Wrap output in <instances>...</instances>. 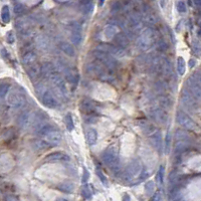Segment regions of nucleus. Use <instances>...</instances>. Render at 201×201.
<instances>
[{"instance_id": "f257e3e1", "label": "nucleus", "mask_w": 201, "mask_h": 201, "mask_svg": "<svg viewBox=\"0 0 201 201\" xmlns=\"http://www.w3.org/2000/svg\"><path fill=\"white\" fill-rule=\"evenodd\" d=\"M92 55L94 56V59H96L97 62L104 65L108 70L114 71V70L117 67V60L114 59V56L108 54V52L102 51V50L99 49H94L92 51Z\"/></svg>"}, {"instance_id": "f03ea898", "label": "nucleus", "mask_w": 201, "mask_h": 201, "mask_svg": "<svg viewBox=\"0 0 201 201\" xmlns=\"http://www.w3.org/2000/svg\"><path fill=\"white\" fill-rule=\"evenodd\" d=\"M155 41V34L154 31L151 28L147 27L142 30L139 34V37L137 39V45L143 51H147L153 46Z\"/></svg>"}, {"instance_id": "7ed1b4c3", "label": "nucleus", "mask_w": 201, "mask_h": 201, "mask_svg": "<svg viewBox=\"0 0 201 201\" xmlns=\"http://www.w3.org/2000/svg\"><path fill=\"white\" fill-rule=\"evenodd\" d=\"M102 161L105 165L109 166L112 170L117 173L120 170V164H119V157H118V150L115 147L109 148L106 152L103 153Z\"/></svg>"}, {"instance_id": "20e7f679", "label": "nucleus", "mask_w": 201, "mask_h": 201, "mask_svg": "<svg viewBox=\"0 0 201 201\" xmlns=\"http://www.w3.org/2000/svg\"><path fill=\"white\" fill-rule=\"evenodd\" d=\"M142 173V165L139 160H133L127 166L122 174V179L125 182H131Z\"/></svg>"}, {"instance_id": "39448f33", "label": "nucleus", "mask_w": 201, "mask_h": 201, "mask_svg": "<svg viewBox=\"0 0 201 201\" xmlns=\"http://www.w3.org/2000/svg\"><path fill=\"white\" fill-rule=\"evenodd\" d=\"M39 87H40V89L36 88V91H37L39 100H41L42 104L45 106V107L49 108V109L56 108L57 106H59V100H57L56 97L50 91L44 88L43 86H39Z\"/></svg>"}, {"instance_id": "423d86ee", "label": "nucleus", "mask_w": 201, "mask_h": 201, "mask_svg": "<svg viewBox=\"0 0 201 201\" xmlns=\"http://www.w3.org/2000/svg\"><path fill=\"white\" fill-rule=\"evenodd\" d=\"M7 104L14 109H21L26 104L25 96L17 89H13L7 97Z\"/></svg>"}, {"instance_id": "0eeeda50", "label": "nucleus", "mask_w": 201, "mask_h": 201, "mask_svg": "<svg viewBox=\"0 0 201 201\" xmlns=\"http://www.w3.org/2000/svg\"><path fill=\"white\" fill-rule=\"evenodd\" d=\"M186 84L188 87V91L194 96V98L197 100H200L201 98V88H200V76L198 73H195L194 75L191 76L187 80Z\"/></svg>"}, {"instance_id": "6e6552de", "label": "nucleus", "mask_w": 201, "mask_h": 201, "mask_svg": "<svg viewBox=\"0 0 201 201\" xmlns=\"http://www.w3.org/2000/svg\"><path fill=\"white\" fill-rule=\"evenodd\" d=\"M176 120H177V123H178L181 127H183L184 129H186V130L195 131L197 129L196 123H195L188 115H186V114L183 112L177 113Z\"/></svg>"}, {"instance_id": "1a4fd4ad", "label": "nucleus", "mask_w": 201, "mask_h": 201, "mask_svg": "<svg viewBox=\"0 0 201 201\" xmlns=\"http://www.w3.org/2000/svg\"><path fill=\"white\" fill-rule=\"evenodd\" d=\"M181 102L188 109H195L197 108V100L187 89H184L181 92Z\"/></svg>"}, {"instance_id": "9d476101", "label": "nucleus", "mask_w": 201, "mask_h": 201, "mask_svg": "<svg viewBox=\"0 0 201 201\" xmlns=\"http://www.w3.org/2000/svg\"><path fill=\"white\" fill-rule=\"evenodd\" d=\"M43 140L45 141L49 146H57V145L60 144L62 140V134L59 133V131H50L48 132L46 135H44Z\"/></svg>"}, {"instance_id": "9b49d317", "label": "nucleus", "mask_w": 201, "mask_h": 201, "mask_svg": "<svg viewBox=\"0 0 201 201\" xmlns=\"http://www.w3.org/2000/svg\"><path fill=\"white\" fill-rule=\"evenodd\" d=\"M48 80L50 81V83H51L54 86V88H56L60 92H62V95H67V94L65 80H63V78L59 75V73H54V75L50 76Z\"/></svg>"}, {"instance_id": "f8f14e48", "label": "nucleus", "mask_w": 201, "mask_h": 201, "mask_svg": "<svg viewBox=\"0 0 201 201\" xmlns=\"http://www.w3.org/2000/svg\"><path fill=\"white\" fill-rule=\"evenodd\" d=\"M32 120V114L30 111H24L17 117V125L20 129L24 130L31 124Z\"/></svg>"}, {"instance_id": "ddd939ff", "label": "nucleus", "mask_w": 201, "mask_h": 201, "mask_svg": "<svg viewBox=\"0 0 201 201\" xmlns=\"http://www.w3.org/2000/svg\"><path fill=\"white\" fill-rule=\"evenodd\" d=\"M70 158L67 154L63 152H54L50 153L43 159L44 162H55V161H62V162H67L70 161Z\"/></svg>"}, {"instance_id": "4468645a", "label": "nucleus", "mask_w": 201, "mask_h": 201, "mask_svg": "<svg viewBox=\"0 0 201 201\" xmlns=\"http://www.w3.org/2000/svg\"><path fill=\"white\" fill-rule=\"evenodd\" d=\"M152 117L154 118L156 122L160 124H166L168 121V115L165 110L161 109V108H155L152 111Z\"/></svg>"}, {"instance_id": "2eb2a0df", "label": "nucleus", "mask_w": 201, "mask_h": 201, "mask_svg": "<svg viewBox=\"0 0 201 201\" xmlns=\"http://www.w3.org/2000/svg\"><path fill=\"white\" fill-rule=\"evenodd\" d=\"M150 142L158 152H162V135H161L160 131L157 130L152 135H150Z\"/></svg>"}, {"instance_id": "dca6fc26", "label": "nucleus", "mask_w": 201, "mask_h": 201, "mask_svg": "<svg viewBox=\"0 0 201 201\" xmlns=\"http://www.w3.org/2000/svg\"><path fill=\"white\" fill-rule=\"evenodd\" d=\"M40 73L41 76L46 78H49L54 73H55V67L51 62H43L40 65Z\"/></svg>"}, {"instance_id": "f3484780", "label": "nucleus", "mask_w": 201, "mask_h": 201, "mask_svg": "<svg viewBox=\"0 0 201 201\" xmlns=\"http://www.w3.org/2000/svg\"><path fill=\"white\" fill-rule=\"evenodd\" d=\"M114 39H115V42L116 44H117V46L121 47V48H126V47H128V45L130 44V39H129V37L127 36V34L125 33H117L115 35V37H114Z\"/></svg>"}, {"instance_id": "a211bd4d", "label": "nucleus", "mask_w": 201, "mask_h": 201, "mask_svg": "<svg viewBox=\"0 0 201 201\" xmlns=\"http://www.w3.org/2000/svg\"><path fill=\"white\" fill-rule=\"evenodd\" d=\"M37 60V55L34 51H27L22 56V63L24 65H32Z\"/></svg>"}, {"instance_id": "6ab92c4d", "label": "nucleus", "mask_w": 201, "mask_h": 201, "mask_svg": "<svg viewBox=\"0 0 201 201\" xmlns=\"http://www.w3.org/2000/svg\"><path fill=\"white\" fill-rule=\"evenodd\" d=\"M40 75L41 73H40V65H35L34 63V65H30V67L27 70V76L31 81L36 80Z\"/></svg>"}, {"instance_id": "aec40b11", "label": "nucleus", "mask_w": 201, "mask_h": 201, "mask_svg": "<svg viewBox=\"0 0 201 201\" xmlns=\"http://www.w3.org/2000/svg\"><path fill=\"white\" fill-rule=\"evenodd\" d=\"M81 109L87 114H92L96 112V106L94 105V103L91 100H84L81 103Z\"/></svg>"}, {"instance_id": "412c9836", "label": "nucleus", "mask_w": 201, "mask_h": 201, "mask_svg": "<svg viewBox=\"0 0 201 201\" xmlns=\"http://www.w3.org/2000/svg\"><path fill=\"white\" fill-rule=\"evenodd\" d=\"M59 48L63 54L68 55V56H70V57H73L76 55L75 48H73V46L71 45L70 43H68V42H62V43L59 44Z\"/></svg>"}, {"instance_id": "4be33fe9", "label": "nucleus", "mask_w": 201, "mask_h": 201, "mask_svg": "<svg viewBox=\"0 0 201 201\" xmlns=\"http://www.w3.org/2000/svg\"><path fill=\"white\" fill-rule=\"evenodd\" d=\"M162 73L166 76H171L173 75V68H172V63L168 59H162Z\"/></svg>"}, {"instance_id": "5701e85b", "label": "nucleus", "mask_w": 201, "mask_h": 201, "mask_svg": "<svg viewBox=\"0 0 201 201\" xmlns=\"http://www.w3.org/2000/svg\"><path fill=\"white\" fill-rule=\"evenodd\" d=\"M157 102H158V104H159V108H161V109H163V110L170 109L172 106V100L170 98L167 96H163V95L158 98Z\"/></svg>"}, {"instance_id": "b1692460", "label": "nucleus", "mask_w": 201, "mask_h": 201, "mask_svg": "<svg viewBox=\"0 0 201 201\" xmlns=\"http://www.w3.org/2000/svg\"><path fill=\"white\" fill-rule=\"evenodd\" d=\"M36 45L42 51H46L49 48V40L45 36H38L36 39Z\"/></svg>"}, {"instance_id": "393cba45", "label": "nucleus", "mask_w": 201, "mask_h": 201, "mask_svg": "<svg viewBox=\"0 0 201 201\" xmlns=\"http://www.w3.org/2000/svg\"><path fill=\"white\" fill-rule=\"evenodd\" d=\"M117 33H118L117 32V27H116L114 24L107 25V26H106V28H105V30H104L105 37L107 39H113Z\"/></svg>"}, {"instance_id": "a878e982", "label": "nucleus", "mask_w": 201, "mask_h": 201, "mask_svg": "<svg viewBox=\"0 0 201 201\" xmlns=\"http://www.w3.org/2000/svg\"><path fill=\"white\" fill-rule=\"evenodd\" d=\"M98 140V133L95 129H89L87 132V142L89 145H95Z\"/></svg>"}, {"instance_id": "bb28decb", "label": "nucleus", "mask_w": 201, "mask_h": 201, "mask_svg": "<svg viewBox=\"0 0 201 201\" xmlns=\"http://www.w3.org/2000/svg\"><path fill=\"white\" fill-rule=\"evenodd\" d=\"M189 146H190V145H189L188 141H178L176 143V146H175L176 155L177 154H181V153L185 152L186 150H188Z\"/></svg>"}, {"instance_id": "cd10ccee", "label": "nucleus", "mask_w": 201, "mask_h": 201, "mask_svg": "<svg viewBox=\"0 0 201 201\" xmlns=\"http://www.w3.org/2000/svg\"><path fill=\"white\" fill-rule=\"evenodd\" d=\"M52 131V126L49 125L48 123H40L38 124V128H37V134L44 136L46 135L48 132Z\"/></svg>"}, {"instance_id": "c85d7f7f", "label": "nucleus", "mask_w": 201, "mask_h": 201, "mask_svg": "<svg viewBox=\"0 0 201 201\" xmlns=\"http://www.w3.org/2000/svg\"><path fill=\"white\" fill-rule=\"evenodd\" d=\"M73 188H75V186L70 182H63V183L57 185V189L65 193H71L73 191Z\"/></svg>"}, {"instance_id": "c756f323", "label": "nucleus", "mask_w": 201, "mask_h": 201, "mask_svg": "<svg viewBox=\"0 0 201 201\" xmlns=\"http://www.w3.org/2000/svg\"><path fill=\"white\" fill-rule=\"evenodd\" d=\"M152 70L156 73H162V59H160L159 57H155L152 60Z\"/></svg>"}, {"instance_id": "7c9ffc66", "label": "nucleus", "mask_w": 201, "mask_h": 201, "mask_svg": "<svg viewBox=\"0 0 201 201\" xmlns=\"http://www.w3.org/2000/svg\"><path fill=\"white\" fill-rule=\"evenodd\" d=\"M177 71L180 76H183L186 71V63H185V60L183 59V57L179 56L177 59Z\"/></svg>"}, {"instance_id": "2f4dec72", "label": "nucleus", "mask_w": 201, "mask_h": 201, "mask_svg": "<svg viewBox=\"0 0 201 201\" xmlns=\"http://www.w3.org/2000/svg\"><path fill=\"white\" fill-rule=\"evenodd\" d=\"M92 8H94V5H92V0H84L81 3V10L84 14H89L92 11Z\"/></svg>"}, {"instance_id": "473e14b6", "label": "nucleus", "mask_w": 201, "mask_h": 201, "mask_svg": "<svg viewBox=\"0 0 201 201\" xmlns=\"http://www.w3.org/2000/svg\"><path fill=\"white\" fill-rule=\"evenodd\" d=\"M1 19L4 23H8L10 21V11L9 7L7 5H4L1 10Z\"/></svg>"}, {"instance_id": "72a5a7b5", "label": "nucleus", "mask_w": 201, "mask_h": 201, "mask_svg": "<svg viewBox=\"0 0 201 201\" xmlns=\"http://www.w3.org/2000/svg\"><path fill=\"white\" fill-rule=\"evenodd\" d=\"M142 129L146 135H152L155 131H157V128L153 124L147 123V122H145V124L142 126Z\"/></svg>"}, {"instance_id": "f704fd0d", "label": "nucleus", "mask_w": 201, "mask_h": 201, "mask_svg": "<svg viewBox=\"0 0 201 201\" xmlns=\"http://www.w3.org/2000/svg\"><path fill=\"white\" fill-rule=\"evenodd\" d=\"M175 138L178 141H188L189 140V135L183 130H177L175 133Z\"/></svg>"}, {"instance_id": "c9c22d12", "label": "nucleus", "mask_w": 201, "mask_h": 201, "mask_svg": "<svg viewBox=\"0 0 201 201\" xmlns=\"http://www.w3.org/2000/svg\"><path fill=\"white\" fill-rule=\"evenodd\" d=\"M65 126H67V129L68 131H73V129H75V123H73V116L70 115V114H67V116H65Z\"/></svg>"}, {"instance_id": "e433bc0d", "label": "nucleus", "mask_w": 201, "mask_h": 201, "mask_svg": "<svg viewBox=\"0 0 201 201\" xmlns=\"http://www.w3.org/2000/svg\"><path fill=\"white\" fill-rule=\"evenodd\" d=\"M144 20L148 25H155L157 23V17L153 13H146Z\"/></svg>"}, {"instance_id": "4c0bfd02", "label": "nucleus", "mask_w": 201, "mask_h": 201, "mask_svg": "<svg viewBox=\"0 0 201 201\" xmlns=\"http://www.w3.org/2000/svg\"><path fill=\"white\" fill-rule=\"evenodd\" d=\"M9 89H10V84L8 83L0 84V99L4 98L7 94H8Z\"/></svg>"}, {"instance_id": "58836bf2", "label": "nucleus", "mask_w": 201, "mask_h": 201, "mask_svg": "<svg viewBox=\"0 0 201 201\" xmlns=\"http://www.w3.org/2000/svg\"><path fill=\"white\" fill-rule=\"evenodd\" d=\"M70 39H71V42H73V44H80L81 41V31H73V34H71V36H70Z\"/></svg>"}, {"instance_id": "ea45409f", "label": "nucleus", "mask_w": 201, "mask_h": 201, "mask_svg": "<svg viewBox=\"0 0 201 201\" xmlns=\"http://www.w3.org/2000/svg\"><path fill=\"white\" fill-rule=\"evenodd\" d=\"M81 194H83L84 198H86V199H91L92 196V190L88 185H84L83 187V189H81Z\"/></svg>"}, {"instance_id": "a19ab883", "label": "nucleus", "mask_w": 201, "mask_h": 201, "mask_svg": "<svg viewBox=\"0 0 201 201\" xmlns=\"http://www.w3.org/2000/svg\"><path fill=\"white\" fill-rule=\"evenodd\" d=\"M155 188V183L153 181H148L146 184H145V191L148 195H151L154 191Z\"/></svg>"}, {"instance_id": "79ce46f5", "label": "nucleus", "mask_w": 201, "mask_h": 201, "mask_svg": "<svg viewBox=\"0 0 201 201\" xmlns=\"http://www.w3.org/2000/svg\"><path fill=\"white\" fill-rule=\"evenodd\" d=\"M170 146H171V134L170 132H167L166 134V139H165V153L168 154L169 151H170Z\"/></svg>"}, {"instance_id": "37998d69", "label": "nucleus", "mask_w": 201, "mask_h": 201, "mask_svg": "<svg viewBox=\"0 0 201 201\" xmlns=\"http://www.w3.org/2000/svg\"><path fill=\"white\" fill-rule=\"evenodd\" d=\"M35 147L39 150H44V149H47V148L50 147V146L47 144L45 141H44L43 139H42V140H38V141L35 142Z\"/></svg>"}, {"instance_id": "c03bdc74", "label": "nucleus", "mask_w": 201, "mask_h": 201, "mask_svg": "<svg viewBox=\"0 0 201 201\" xmlns=\"http://www.w3.org/2000/svg\"><path fill=\"white\" fill-rule=\"evenodd\" d=\"M157 48H158V50H160V51H166V50L168 49L167 42H166L165 40H163V39L158 40V42H157Z\"/></svg>"}, {"instance_id": "a18cd8bd", "label": "nucleus", "mask_w": 201, "mask_h": 201, "mask_svg": "<svg viewBox=\"0 0 201 201\" xmlns=\"http://www.w3.org/2000/svg\"><path fill=\"white\" fill-rule=\"evenodd\" d=\"M164 174H165V167H164L163 165H161L159 167V171H158V174H157V179H158V182L159 183L162 184L163 181H164Z\"/></svg>"}, {"instance_id": "49530a36", "label": "nucleus", "mask_w": 201, "mask_h": 201, "mask_svg": "<svg viewBox=\"0 0 201 201\" xmlns=\"http://www.w3.org/2000/svg\"><path fill=\"white\" fill-rule=\"evenodd\" d=\"M121 7H122V5H121V3L119 1H115V2H113L112 3V5H111V12L112 13H117V12H119L121 10Z\"/></svg>"}, {"instance_id": "de8ad7c7", "label": "nucleus", "mask_w": 201, "mask_h": 201, "mask_svg": "<svg viewBox=\"0 0 201 201\" xmlns=\"http://www.w3.org/2000/svg\"><path fill=\"white\" fill-rule=\"evenodd\" d=\"M176 7L179 12H181V13L186 12V4H185L184 1H178L176 3Z\"/></svg>"}, {"instance_id": "09e8293b", "label": "nucleus", "mask_w": 201, "mask_h": 201, "mask_svg": "<svg viewBox=\"0 0 201 201\" xmlns=\"http://www.w3.org/2000/svg\"><path fill=\"white\" fill-rule=\"evenodd\" d=\"M177 180H178V174H177L176 171H172L170 176H169V181H170L171 184H175L177 183Z\"/></svg>"}, {"instance_id": "8fccbe9b", "label": "nucleus", "mask_w": 201, "mask_h": 201, "mask_svg": "<svg viewBox=\"0 0 201 201\" xmlns=\"http://www.w3.org/2000/svg\"><path fill=\"white\" fill-rule=\"evenodd\" d=\"M96 173H97V175L99 176V178L100 179V181H102V183L104 184V185H106V186H108V180H107V178H106V177H105L104 174L102 173V171L99 170V169H97Z\"/></svg>"}, {"instance_id": "3c124183", "label": "nucleus", "mask_w": 201, "mask_h": 201, "mask_svg": "<svg viewBox=\"0 0 201 201\" xmlns=\"http://www.w3.org/2000/svg\"><path fill=\"white\" fill-rule=\"evenodd\" d=\"M23 11H24V6H23L21 3H16L14 5V12H15V14H21Z\"/></svg>"}, {"instance_id": "603ef678", "label": "nucleus", "mask_w": 201, "mask_h": 201, "mask_svg": "<svg viewBox=\"0 0 201 201\" xmlns=\"http://www.w3.org/2000/svg\"><path fill=\"white\" fill-rule=\"evenodd\" d=\"M151 201H162V194H161V192L160 191L155 192V194L153 195Z\"/></svg>"}, {"instance_id": "864d4df0", "label": "nucleus", "mask_w": 201, "mask_h": 201, "mask_svg": "<svg viewBox=\"0 0 201 201\" xmlns=\"http://www.w3.org/2000/svg\"><path fill=\"white\" fill-rule=\"evenodd\" d=\"M14 35H13L12 31H9L8 33H7V41H8V43L12 44L13 42H14Z\"/></svg>"}, {"instance_id": "5fc2aeb1", "label": "nucleus", "mask_w": 201, "mask_h": 201, "mask_svg": "<svg viewBox=\"0 0 201 201\" xmlns=\"http://www.w3.org/2000/svg\"><path fill=\"white\" fill-rule=\"evenodd\" d=\"M156 88H157L158 91H164V89H166V84L163 83V81H157V84H156Z\"/></svg>"}, {"instance_id": "6e6d98bb", "label": "nucleus", "mask_w": 201, "mask_h": 201, "mask_svg": "<svg viewBox=\"0 0 201 201\" xmlns=\"http://www.w3.org/2000/svg\"><path fill=\"white\" fill-rule=\"evenodd\" d=\"M89 177V172L87 171L86 169H84V176H83V182H84V183H86V182L88 181Z\"/></svg>"}, {"instance_id": "4d7b16f0", "label": "nucleus", "mask_w": 201, "mask_h": 201, "mask_svg": "<svg viewBox=\"0 0 201 201\" xmlns=\"http://www.w3.org/2000/svg\"><path fill=\"white\" fill-rule=\"evenodd\" d=\"M7 201H17V198L15 196H8L6 198Z\"/></svg>"}, {"instance_id": "13d9d810", "label": "nucleus", "mask_w": 201, "mask_h": 201, "mask_svg": "<svg viewBox=\"0 0 201 201\" xmlns=\"http://www.w3.org/2000/svg\"><path fill=\"white\" fill-rule=\"evenodd\" d=\"M123 201H130V196L128 194H125L123 197Z\"/></svg>"}, {"instance_id": "bf43d9fd", "label": "nucleus", "mask_w": 201, "mask_h": 201, "mask_svg": "<svg viewBox=\"0 0 201 201\" xmlns=\"http://www.w3.org/2000/svg\"><path fill=\"white\" fill-rule=\"evenodd\" d=\"M195 60L194 59H190V62H189V65H190V67H193L195 65Z\"/></svg>"}, {"instance_id": "052dcab7", "label": "nucleus", "mask_w": 201, "mask_h": 201, "mask_svg": "<svg viewBox=\"0 0 201 201\" xmlns=\"http://www.w3.org/2000/svg\"><path fill=\"white\" fill-rule=\"evenodd\" d=\"M194 3L196 6H199L200 3H201V0H194Z\"/></svg>"}, {"instance_id": "680f3d73", "label": "nucleus", "mask_w": 201, "mask_h": 201, "mask_svg": "<svg viewBox=\"0 0 201 201\" xmlns=\"http://www.w3.org/2000/svg\"><path fill=\"white\" fill-rule=\"evenodd\" d=\"M104 2H105V0H100V1H99V5H100V6H103Z\"/></svg>"}, {"instance_id": "e2e57ef3", "label": "nucleus", "mask_w": 201, "mask_h": 201, "mask_svg": "<svg viewBox=\"0 0 201 201\" xmlns=\"http://www.w3.org/2000/svg\"><path fill=\"white\" fill-rule=\"evenodd\" d=\"M55 201H68V200L65 199V198H59V199H56Z\"/></svg>"}]
</instances>
